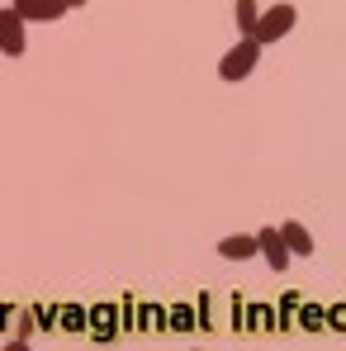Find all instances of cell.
I'll use <instances>...</instances> for the list:
<instances>
[{
	"label": "cell",
	"mask_w": 346,
	"mask_h": 351,
	"mask_svg": "<svg viewBox=\"0 0 346 351\" xmlns=\"http://www.w3.org/2000/svg\"><path fill=\"white\" fill-rule=\"evenodd\" d=\"M280 237H285L289 256H313V233H308L299 219H285V223H280Z\"/></svg>",
	"instance_id": "obj_7"
},
{
	"label": "cell",
	"mask_w": 346,
	"mask_h": 351,
	"mask_svg": "<svg viewBox=\"0 0 346 351\" xmlns=\"http://www.w3.org/2000/svg\"><path fill=\"white\" fill-rule=\"evenodd\" d=\"M10 10H14L24 24H58L71 5H66V0H10Z\"/></svg>",
	"instance_id": "obj_4"
},
{
	"label": "cell",
	"mask_w": 346,
	"mask_h": 351,
	"mask_svg": "<svg viewBox=\"0 0 346 351\" xmlns=\"http://www.w3.org/2000/svg\"><path fill=\"white\" fill-rule=\"evenodd\" d=\"M0 351H34V347H29V337H14V342H5Z\"/></svg>",
	"instance_id": "obj_9"
},
{
	"label": "cell",
	"mask_w": 346,
	"mask_h": 351,
	"mask_svg": "<svg viewBox=\"0 0 346 351\" xmlns=\"http://www.w3.org/2000/svg\"><path fill=\"white\" fill-rule=\"evenodd\" d=\"M261 53H266V48H261L256 38H247V34H242V38H237V43L228 48V53L219 58V81H247V76L256 71Z\"/></svg>",
	"instance_id": "obj_2"
},
{
	"label": "cell",
	"mask_w": 346,
	"mask_h": 351,
	"mask_svg": "<svg viewBox=\"0 0 346 351\" xmlns=\"http://www.w3.org/2000/svg\"><path fill=\"white\" fill-rule=\"evenodd\" d=\"M219 256H223V261H251V256H256V233L219 237Z\"/></svg>",
	"instance_id": "obj_6"
},
{
	"label": "cell",
	"mask_w": 346,
	"mask_h": 351,
	"mask_svg": "<svg viewBox=\"0 0 346 351\" xmlns=\"http://www.w3.org/2000/svg\"><path fill=\"white\" fill-rule=\"evenodd\" d=\"M0 53L5 58H24L29 53V24L10 5H0Z\"/></svg>",
	"instance_id": "obj_3"
},
{
	"label": "cell",
	"mask_w": 346,
	"mask_h": 351,
	"mask_svg": "<svg viewBox=\"0 0 346 351\" xmlns=\"http://www.w3.org/2000/svg\"><path fill=\"white\" fill-rule=\"evenodd\" d=\"M256 256H266V266H271V271H289V261H294V256L285 252V237H280V228H271V223L256 233Z\"/></svg>",
	"instance_id": "obj_5"
},
{
	"label": "cell",
	"mask_w": 346,
	"mask_h": 351,
	"mask_svg": "<svg viewBox=\"0 0 346 351\" xmlns=\"http://www.w3.org/2000/svg\"><path fill=\"white\" fill-rule=\"evenodd\" d=\"M294 24H299V10H294L289 0H280V5H266V10H261V19H256V29H251L247 38H256L261 48H271V43H280V38L294 34Z\"/></svg>",
	"instance_id": "obj_1"
},
{
	"label": "cell",
	"mask_w": 346,
	"mask_h": 351,
	"mask_svg": "<svg viewBox=\"0 0 346 351\" xmlns=\"http://www.w3.org/2000/svg\"><path fill=\"white\" fill-rule=\"evenodd\" d=\"M256 19H261V5H256V0H232V24H237L242 34H251Z\"/></svg>",
	"instance_id": "obj_8"
}]
</instances>
